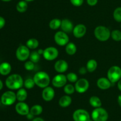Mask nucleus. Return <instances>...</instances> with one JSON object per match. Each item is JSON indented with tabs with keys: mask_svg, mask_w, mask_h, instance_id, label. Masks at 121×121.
I'll list each match as a JSON object with an SVG mask.
<instances>
[{
	"mask_svg": "<svg viewBox=\"0 0 121 121\" xmlns=\"http://www.w3.org/2000/svg\"><path fill=\"white\" fill-rule=\"evenodd\" d=\"M87 69L85 67H82L79 69V73L81 74H85L87 72Z\"/></svg>",
	"mask_w": 121,
	"mask_h": 121,
	"instance_id": "obj_39",
	"label": "nucleus"
},
{
	"mask_svg": "<svg viewBox=\"0 0 121 121\" xmlns=\"http://www.w3.org/2000/svg\"><path fill=\"white\" fill-rule=\"evenodd\" d=\"M24 68L27 71H31L34 68V63L31 60H27L25 62Z\"/></svg>",
	"mask_w": 121,
	"mask_h": 121,
	"instance_id": "obj_35",
	"label": "nucleus"
},
{
	"mask_svg": "<svg viewBox=\"0 0 121 121\" xmlns=\"http://www.w3.org/2000/svg\"></svg>",
	"mask_w": 121,
	"mask_h": 121,
	"instance_id": "obj_49",
	"label": "nucleus"
},
{
	"mask_svg": "<svg viewBox=\"0 0 121 121\" xmlns=\"http://www.w3.org/2000/svg\"><path fill=\"white\" fill-rule=\"evenodd\" d=\"M24 1H26V2H31V1H34L35 0H24Z\"/></svg>",
	"mask_w": 121,
	"mask_h": 121,
	"instance_id": "obj_46",
	"label": "nucleus"
},
{
	"mask_svg": "<svg viewBox=\"0 0 121 121\" xmlns=\"http://www.w3.org/2000/svg\"><path fill=\"white\" fill-rule=\"evenodd\" d=\"M11 71V66L10 64L4 62L0 64V74L2 75H7Z\"/></svg>",
	"mask_w": 121,
	"mask_h": 121,
	"instance_id": "obj_19",
	"label": "nucleus"
},
{
	"mask_svg": "<svg viewBox=\"0 0 121 121\" xmlns=\"http://www.w3.org/2000/svg\"><path fill=\"white\" fill-rule=\"evenodd\" d=\"M111 37L115 41L119 42L121 40V32L119 30H115L111 32Z\"/></svg>",
	"mask_w": 121,
	"mask_h": 121,
	"instance_id": "obj_30",
	"label": "nucleus"
},
{
	"mask_svg": "<svg viewBox=\"0 0 121 121\" xmlns=\"http://www.w3.org/2000/svg\"><path fill=\"white\" fill-rule=\"evenodd\" d=\"M16 57L20 61H25L30 57V52L29 48L25 45H21L16 51Z\"/></svg>",
	"mask_w": 121,
	"mask_h": 121,
	"instance_id": "obj_7",
	"label": "nucleus"
},
{
	"mask_svg": "<svg viewBox=\"0 0 121 121\" xmlns=\"http://www.w3.org/2000/svg\"><path fill=\"white\" fill-rule=\"evenodd\" d=\"M24 84L23 79L20 75L14 74L7 78L5 81V85L11 90H18L22 88Z\"/></svg>",
	"mask_w": 121,
	"mask_h": 121,
	"instance_id": "obj_1",
	"label": "nucleus"
},
{
	"mask_svg": "<svg viewBox=\"0 0 121 121\" xmlns=\"http://www.w3.org/2000/svg\"><path fill=\"white\" fill-rule=\"evenodd\" d=\"M44 58L47 60H53L56 59L59 55V51L54 47H48L45 49L43 53Z\"/></svg>",
	"mask_w": 121,
	"mask_h": 121,
	"instance_id": "obj_10",
	"label": "nucleus"
},
{
	"mask_svg": "<svg viewBox=\"0 0 121 121\" xmlns=\"http://www.w3.org/2000/svg\"><path fill=\"white\" fill-rule=\"evenodd\" d=\"M16 9L19 13H24L28 9V4L27 2H26L24 0L19 1L16 5Z\"/></svg>",
	"mask_w": 121,
	"mask_h": 121,
	"instance_id": "obj_22",
	"label": "nucleus"
},
{
	"mask_svg": "<svg viewBox=\"0 0 121 121\" xmlns=\"http://www.w3.org/2000/svg\"><path fill=\"white\" fill-rule=\"evenodd\" d=\"M35 85L40 88L47 87L50 83V78L47 72L44 71H39L33 77Z\"/></svg>",
	"mask_w": 121,
	"mask_h": 121,
	"instance_id": "obj_2",
	"label": "nucleus"
},
{
	"mask_svg": "<svg viewBox=\"0 0 121 121\" xmlns=\"http://www.w3.org/2000/svg\"><path fill=\"white\" fill-rule=\"evenodd\" d=\"M2 87H3V83H2V81L0 79V90L2 88Z\"/></svg>",
	"mask_w": 121,
	"mask_h": 121,
	"instance_id": "obj_44",
	"label": "nucleus"
},
{
	"mask_svg": "<svg viewBox=\"0 0 121 121\" xmlns=\"http://www.w3.org/2000/svg\"></svg>",
	"mask_w": 121,
	"mask_h": 121,
	"instance_id": "obj_50",
	"label": "nucleus"
},
{
	"mask_svg": "<svg viewBox=\"0 0 121 121\" xmlns=\"http://www.w3.org/2000/svg\"><path fill=\"white\" fill-rule=\"evenodd\" d=\"M94 34L96 38L99 41L105 42L111 37V32L109 29L104 26H99L95 29Z\"/></svg>",
	"mask_w": 121,
	"mask_h": 121,
	"instance_id": "obj_3",
	"label": "nucleus"
},
{
	"mask_svg": "<svg viewBox=\"0 0 121 121\" xmlns=\"http://www.w3.org/2000/svg\"><path fill=\"white\" fill-rule=\"evenodd\" d=\"M66 77H67V80L71 83H76L78 80V75L74 72H70L67 74Z\"/></svg>",
	"mask_w": 121,
	"mask_h": 121,
	"instance_id": "obj_34",
	"label": "nucleus"
},
{
	"mask_svg": "<svg viewBox=\"0 0 121 121\" xmlns=\"http://www.w3.org/2000/svg\"><path fill=\"white\" fill-rule=\"evenodd\" d=\"M43 51H44V50L39 49V51H38V52H39V53H40V55H41V54H43Z\"/></svg>",
	"mask_w": 121,
	"mask_h": 121,
	"instance_id": "obj_45",
	"label": "nucleus"
},
{
	"mask_svg": "<svg viewBox=\"0 0 121 121\" xmlns=\"http://www.w3.org/2000/svg\"><path fill=\"white\" fill-rule=\"evenodd\" d=\"M54 41L59 46H65L69 42V37L67 33L63 31L56 32L54 34Z\"/></svg>",
	"mask_w": 121,
	"mask_h": 121,
	"instance_id": "obj_9",
	"label": "nucleus"
},
{
	"mask_svg": "<svg viewBox=\"0 0 121 121\" xmlns=\"http://www.w3.org/2000/svg\"><path fill=\"white\" fill-rule=\"evenodd\" d=\"M64 91L67 95H71L75 91V87L72 84H66L64 87Z\"/></svg>",
	"mask_w": 121,
	"mask_h": 121,
	"instance_id": "obj_32",
	"label": "nucleus"
},
{
	"mask_svg": "<svg viewBox=\"0 0 121 121\" xmlns=\"http://www.w3.org/2000/svg\"><path fill=\"white\" fill-rule=\"evenodd\" d=\"M111 83L108 78L102 77L99 78L97 81V86L101 90H107L111 86Z\"/></svg>",
	"mask_w": 121,
	"mask_h": 121,
	"instance_id": "obj_18",
	"label": "nucleus"
},
{
	"mask_svg": "<svg viewBox=\"0 0 121 121\" xmlns=\"http://www.w3.org/2000/svg\"><path fill=\"white\" fill-rule=\"evenodd\" d=\"M70 1L75 7H80L83 4V0H70Z\"/></svg>",
	"mask_w": 121,
	"mask_h": 121,
	"instance_id": "obj_36",
	"label": "nucleus"
},
{
	"mask_svg": "<svg viewBox=\"0 0 121 121\" xmlns=\"http://www.w3.org/2000/svg\"><path fill=\"white\" fill-rule=\"evenodd\" d=\"M69 68L68 64L66 60L60 59L54 64V69L59 73H63L66 72Z\"/></svg>",
	"mask_w": 121,
	"mask_h": 121,
	"instance_id": "obj_16",
	"label": "nucleus"
},
{
	"mask_svg": "<svg viewBox=\"0 0 121 121\" xmlns=\"http://www.w3.org/2000/svg\"><path fill=\"white\" fill-rule=\"evenodd\" d=\"M28 96V94H27V91L26 89L23 88H21L18 89L16 94L17 99L19 101V102H24L26 100Z\"/></svg>",
	"mask_w": 121,
	"mask_h": 121,
	"instance_id": "obj_21",
	"label": "nucleus"
},
{
	"mask_svg": "<svg viewBox=\"0 0 121 121\" xmlns=\"http://www.w3.org/2000/svg\"><path fill=\"white\" fill-rule=\"evenodd\" d=\"M16 94L12 91H5L1 96V103L5 106H10L16 101Z\"/></svg>",
	"mask_w": 121,
	"mask_h": 121,
	"instance_id": "obj_6",
	"label": "nucleus"
},
{
	"mask_svg": "<svg viewBox=\"0 0 121 121\" xmlns=\"http://www.w3.org/2000/svg\"><path fill=\"white\" fill-rule=\"evenodd\" d=\"M29 58L31 61L34 63H37L40 60L41 55L38 52V51H33L30 53Z\"/></svg>",
	"mask_w": 121,
	"mask_h": 121,
	"instance_id": "obj_29",
	"label": "nucleus"
},
{
	"mask_svg": "<svg viewBox=\"0 0 121 121\" xmlns=\"http://www.w3.org/2000/svg\"><path fill=\"white\" fill-rule=\"evenodd\" d=\"M113 15L115 21L121 23V7H118L115 9Z\"/></svg>",
	"mask_w": 121,
	"mask_h": 121,
	"instance_id": "obj_33",
	"label": "nucleus"
},
{
	"mask_svg": "<svg viewBox=\"0 0 121 121\" xmlns=\"http://www.w3.org/2000/svg\"><path fill=\"white\" fill-rule=\"evenodd\" d=\"M60 27H61L63 32H65L66 33H69L70 32H73V28H74L73 23L70 20L67 19H63V20H61Z\"/></svg>",
	"mask_w": 121,
	"mask_h": 121,
	"instance_id": "obj_17",
	"label": "nucleus"
},
{
	"mask_svg": "<svg viewBox=\"0 0 121 121\" xmlns=\"http://www.w3.org/2000/svg\"><path fill=\"white\" fill-rule=\"evenodd\" d=\"M5 24V20L2 17L0 16V29L3 28Z\"/></svg>",
	"mask_w": 121,
	"mask_h": 121,
	"instance_id": "obj_38",
	"label": "nucleus"
},
{
	"mask_svg": "<svg viewBox=\"0 0 121 121\" xmlns=\"http://www.w3.org/2000/svg\"><path fill=\"white\" fill-rule=\"evenodd\" d=\"M98 0H87V3L90 6H95L97 4Z\"/></svg>",
	"mask_w": 121,
	"mask_h": 121,
	"instance_id": "obj_37",
	"label": "nucleus"
},
{
	"mask_svg": "<svg viewBox=\"0 0 121 121\" xmlns=\"http://www.w3.org/2000/svg\"><path fill=\"white\" fill-rule=\"evenodd\" d=\"M39 45V42L37 39L35 38H31L26 42V46L31 49H35L37 48Z\"/></svg>",
	"mask_w": 121,
	"mask_h": 121,
	"instance_id": "obj_26",
	"label": "nucleus"
},
{
	"mask_svg": "<svg viewBox=\"0 0 121 121\" xmlns=\"http://www.w3.org/2000/svg\"><path fill=\"white\" fill-rule=\"evenodd\" d=\"M61 21L59 19H54L49 23V27L51 29L57 30L61 26Z\"/></svg>",
	"mask_w": 121,
	"mask_h": 121,
	"instance_id": "obj_28",
	"label": "nucleus"
},
{
	"mask_svg": "<svg viewBox=\"0 0 121 121\" xmlns=\"http://www.w3.org/2000/svg\"><path fill=\"white\" fill-rule=\"evenodd\" d=\"M118 88L121 91V79L118 82Z\"/></svg>",
	"mask_w": 121,
	"mask_h": 121,
	"instance_id": "obj_43",
	"label": "nucleus"
},
{
	"mask_svg": "<svg viewBox=\"0 0 121 121\" xmlns=\"http://www.w3.org/2000/svg\"><path fill=\"white\" fill-rule=\"evenodd\" d=\"M1 1H4V2H9V1H11V0H1Z\"/></svg>",
	"mask_w": 121,
	"mask_h": 121,
	"instance_id": "obj_47",
	"label": "nucleus"
},
{
	"mask_svg": "<svg viewBox=\"0 0 121 121\" xmlns=\"http://www.w3.org/2000/svg\"><path fill=\"white\" fill-rule=\"evenodd\" d=\"M74 121H91V116L88 112L84 109H78L73 114Z\"/></svg>",
	"mask_w": 121,
	"mask_h": 121,
	"instance_id": "obj_8",
	"label": "nucleus"
},
{
	"mask_svg": "<svg viewBox=\"0 0 121 121\" xmlns=\"http://www.w3.org/2000/svg\"><path fill=\"white\" fill-rule=\"evenodd\" d=\"M35 85V82H34L33 78H27L24 82V85L27 89L33 88Z\"/></svg>",
	"mask_w": 121,
	"mask_h": 121,
	"instance_id": "obj_31",
	"label": "nucleus"
},
{
	"mask_svg": "<svg viewBox=\"0 0 121 121\" xmlns=\"http://www.w3.org/2000/svg\"><path fill=\"white\" fill-rule=\"evenodd\" d=\"M65 50H66V53L68 55H73L76 52L77 47L74 43L72 42H69L66 45Z\"/></svg>",
	"mask_w": 121,
	"mask_h": 121,
	"instance_id": "obj_23",
	"label": "nucleus"
},
{
	"mask_svg": "<svg viewBox=\"0 0 121 121\" xmlns=\"http://www.w3.org/2000/svg\"><path fill=\"white\" fill-rule=\"evenodd\" d=\"M75 90L79 93H85L89 87V83L86 78H80L76 82Z\"/></svg>",
	"mask_w": 121,
	"mask_h": 121,
	"instance_id": "obj_11",
	"label": "nucleus"
},
{
	"mask_svg": "<svg viewBox=\"0 0 121 121\" xmlns=\"http://www.w3.org/2000/svg\"><path fill=\"white\" fill-rule=\"evenodd\" d=\"M86 33V26L82 24H79L74 27L73 30V35L76 38H81L85 35Z\"/></svg>",
	"mask_w": 121,
	"mask_h": 121,
	"instance_id": "obj_15",
	"label": "nucleus"
},
{
	"mask_svg": "<svg viewBox=\"0 0 121 121\" xmlns=\"http://www.w3.org/2000/svg\"><path fill=\"white\" fill-rule=\"evenodd\" d=\"M26 116H27V119H34L33 117H34V116L33 115H32V114L30 112L28 115H26Z\"/></svg>",
	"mask_w": 121,
	"mask_h": 121,
	"instance_id": "obj_40",
	"label": "nucleus"
},
{
	"mask_svg": "<svg viewBox=\"0 0 121 121\" xmlns=\"http://www.w3.org/2000/svg\"><path fill=\"white\" fill-rule=\"evenodd\" d=\"M55 96L54 90L51 87H47L44 88L42 91V97L44 100L50 102L54 98Z\"/></svg>",
	"mask_w": 121,
	"mask_h": 121,
	"instance_id": "obj_14",
	"label": "nucleus"
},
{
	"mask_svg": "<svg viewBox=\"0 0 121 121\" xmlns=\"http://www.w3.org/2000/svg\"><path fill=\"white\" fill-rule=\"evenodd\" d=\"M92 118L93 121H106L108 119V113L101 107L95 108L92 112Z\"/></svg>",
	"mask_w": 121,
	"mask_h": 121,
	"instance_id": "obj_5",
	"label": "nucleus"
},
{
	"mask_svg": "<svg viewBox=\"0 0 121 121\" xmlns=\"http://www.w3.org/2000/svg\"><path fill=\"white\" fill-rule=\"evenodd\" d=\"M98 66V63L95 59H90L87 61L86 64V69L90 72H92L96 70Z\"/></svg>",
	"mask_w": 121,
	"mask_h": 121,
	"instance_id": "obj_25",
	"label": "nucleus"
},
{
	"mask_svg": "<svg viewBox=\"0 0 121 121\" xmlns=\"http://www.w3.org/2000/svg\"><path fill=\"white\" fill-rule=\"evenodd\" d=\"M32 121H44V120L41 117H35L33 119Z\"/></svg>",
	"mask_w": 121,
	"mask_h": 121,
	"instance_id": "obj_41",
	"label": "nucleus"
},
{
	"mask_svg": "<svg viewBox=\"0 0 121 121\" xmlns=\"http://www.w3.org/2000/svg\"><path fill=\"white\" fill-rule=\"evenodd\" d=\"M30 112L34 116L40 115L43 112V107L40 104H35L30 108Z\"/></svg>",
	"mask_w": 121,
	"mask_h": 121,
	"instance_id": "obj_27",
	"label": "nucleus"
},
{
	"mask_svg": "<svg viewBox=\"0 0 121 121\" xmlns=\"http://www.w3.org/2000/svg\"><path fill=\"white\" fill-rule=\"evenodd\" d=\"M108 78L112 83L118 82L121 79V68L118 66H112L107 73Z\"/></svg>",
	"mask_w": 121,
	"mask_h": 121,
	"instance_id": "obj_4",
	"label": "nucleus"
},
{
	"mask_svg": "<svg viewBox=\"0 0 121 121\" xmlns=\"http://www.w3.org/2000/svg\"><path fill=\"white\" fill-rule=\"evenodd\" d=\"M72 101V100L70 96L69 95H65V96H62L59 99V104L62 107H67L69 106L70 105Z\"/></svg>",
	"mask_w": 121,
	"mask_h": 121,
	"instance_id": "obj_20",
	"label": "nucleus"
},
{
	"mask_svg": "<svg viewBox=\"0 0 121 121\" xmlns=\"http://www.w3.org/2000/svg\"><path fill=\"white\" fill-rule=\"evenodd\" d=\"M118 103L121 107V95H119L118 97Z\"/></svg>",
	"mask_w": 121,
	"mask_h": 121,
	"instance_id": "obj_42",
	"label": "nucleus"
},
{
	"mask_svg": "<svg viewBox=\"0 0 121 121\" xmlns=\"http://www.w3.org/2000/svg\"><path fill=\"white\" fill-rule=\"evenodd\" d=\"M89 103L92 107L95 108L100 107L102 106V102L100 98L97 96H92L89 99Z\"/></svg>",
	"mask_w": 121,
	"mask_h": 121,
	"instance_id": "obj_24",
	"label": "nucleus"
},
{
	"mask_svg": "<svg viewBox=\"0 0 121 121\" xmlns=\"http://www.w3.org/2000/svg\"><path fill=\"white\" fill-rule=\"evenodd\" d=\"M1 101L0 100V105H1Z\"/></svg>",
	"mask_w": 121,
	"mask_h": 121,
	"instance_id": "obj_48",
	"label": "nucleus"
},
{
	"mask_svg": "<svg viewBox=\"0 0 121 121\" xmlns=\"http://www.w3.org/2000/svg\"><path fill=\"white\" fill-rule=\"evenodd\" d=\"M67 77L64 74H57L52 79V84L54 87L60 88L65 86L67 83Z\"/></svg>",
	"mask_w": 121,
	"mask_h": 121,
	"instance_id": "obj_12",
	"label": "nucleus"
},
{
	"mask_svg": "<svg viewBox=\"0 0 121 121\" xmlns=\"http://www.w3.org/2000/svg\"><path fill=\"white\" fill-rule=\"evenodd\" d=\"M30 108L28 104L24 102H20L15 105V110L20 115L26 116L30 113Z\"/></svg>",
	"mask_w": 121,
	"mask_h": 121,
	"instance_id": "obj_13",
	"label": "nucleus"
}]
</instances>
